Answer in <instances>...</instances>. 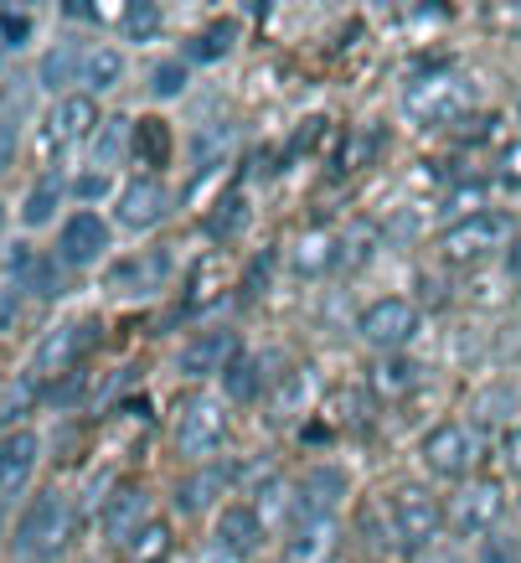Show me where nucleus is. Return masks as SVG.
<instances>
[{
    "label": "nucleus",
    "mask_w": 521,
    "mask_h": 563,
    "mask_svg": "<svg viewBox=\"0 0 521 563\" xmlns=\"http://www.w3.org/2000/svg\"><path fill=\"white\" fill-rule=\"evenodd\" d=\"M73 532H78L73 501L63 492H42L32 507H26V517H21L16 538H11V553H16V563H52L68 553Z\"/></svg>",
    "instance_id": "obj_1"
},
{
    "label": "nucleus",
    "mask_w": 521,
    "mask_h": 563,
    "mask_svg": "<svg viewBox=\"0 0 521 563\" xmlns=\"http://www.w3.org/2000/svg\"><path fill=\"white\" fill-rule=\"evenodd\" d=\"M470 84H465V73L450 68V63H439V68H423L419 78H408L403 88V114L413 124H454L470 114Z\"/></svg>",
    "instance_id": "obj_2"
},
{
    "label": "nucleus",
    "mask_w": 521,
    "mask_h": 563,
    "mask_svg": "<svg viewBox=\"0 0 521 563\" xmlns=\"http://www.w3.org/2000/svg\"><path fill=\"white\" fill-rule=\"evenodd\" d=\"M99 342H103V325L93 321V316H84V321H68V325H57V331H47V336L36 342L26 377L47 388V383H57V377L78 373V362L93 357V352H99Z\"/></svg>",
    "instance_id": "obj_3"
},
{
    "label": "nucleus",
    "mask_w": 521,
    "mask_h": 563,
    "mask_svg": "<svg viewBox=\"0 0 521 563\" xmlns=\"http://www.w3.org/2000/svg\"><path fill=\"white\" fill-rule=\"evenodd\" d=\"M511 233H517V218H511V212L480 207L475 218L450 222V228L439 233V254H444V264H480V258L496 254V249H511Z\"/></svg>",
    "instance_id": "obj_4"
},
{
    "label": "nucleus",
    "mask_w": 521,
    "mask_h": 563,
    "mask_svg": "<svg viewBox=\"0 0 521 563\" xmlns=\"http://www.w3.org/2000/svg\"><path fill=\"white\" fill-rule=\"evenodd\" d=\"M439 528H444V507L423 486H398L387 496V538H392V548L419 553L439 538Z\"/></svg>",
    "instance_id": "obj_5"
},
{
    "label": "nucleus",
    "mask_w": 521,
    "mask_h": 563,
    "mask_svg": "<svg viewBox=\"0 0 521 563\" xmlns=\"http://www.w3.org/2000/svg\"><path fill=\"white\" fill-rule=\"evenodd\" d=\"M88 135H99V103L88 99V93H63V99L47 109V120L36 130V151L57 161V155L78 151Z\"/></svg>",
    "instance_id": "obj_6"
},
{
    "label": "nucleus",
    "mask_w": 521,
    "mask_h": 563,
    "mask_svg": "<svg viewBox=\"0 0 521 563\" xmlns=\"http://www.w3.org/2000/svg\"><path fill=\"white\" fill-rule=\"evenodd\" d=\"M506 512V486L501 481H465L454 501L444 507V528L459 538H490Z\"/></svg>",
    "instance_id": "obj_7"
},
{
    "label": "nucleus",
    "mask_w": 521,
    "mask_h": 563,
    "mask_svg": "<svg viewBox=\"0 0 521 563\" xmlns=\"http://www.w3.org/2000/svg\"><path fill=\"white\" fill-rule=\"evenodd\" d=\"M222 444H228V409L218 398H186L181 419H176V450L186 461H212Z\"/></svg>",
    "instance_id": "obj_8"
},
{
    "label": "nucleus",
    "mask_w": 521,
    "mask_h": 563,
    "mask_svg": "<svg viewBox=\"0 0 521 563\" xmlns=\"http://www.w3.org/2000/svg\"><path fill=\"white\" fill-rule=\"evenodd\" d=\"M356 331H362V342L383 346V352H398V346H408L419 336V306L403 300V295H383V300H372L362 310Z\"/></svg>",
    "instance_id": "obj_9"
},
{
    "label": "nucleus",
    "mask_w": 521,
    "mask_h": 563,
    "mask_svg": "<svg viewBox=\"0 0 521 563\" xmlns=\"http://www.w3.org/2000/svg\"><path fill=\"white\" fill-rule=\"evenodd\" d=\"M480 461V440H475L470 424H454V419H444V424H434L429 434H423V465L434 471V476H470V465Z\"/></svg>",
    "instance_id": "obj_10"
},
{
    "label": "nucleus",
    "mask_w": 521,
    "mask_h": 563,
    "mask_svg": "<svg viewBox=\"0 0 521 563\" xmlns=\"http://www.w3.org/2000/svg\"><path fill=\"white\" fill-rule=\"evenodd\" d=\"M341 553V522L336 517H304L285 538V559L279 563H336Z\"/></svg>",
    "instance_id": "obj_11"
},
{
    "label": "nucleus",
    "mask_w": 521,
    "mask_h": 563,
    "mask_svg": "<svg viewBox=\"0 0 521 563\" xmlns=\"http://www.w3.org/2000/svg\"><path fill=\"white\" fill-rule=\"evenodd\" d=\"M103 249H109V222L99 212H78L57 233V264H68V269H88L93 258H103Z\"/></svg>",
    "instance_id": "obj_12"
},
{
    "label": "nucleus",
    "mask_w": 521,
    "mask_h": 563,
    "mask_svg": "<svg viewBox=\"0 0 521 563\" xmlns=\"http://www.w3.org/2000/svg\"><path fill=\"white\" fill-rule=\"evenodd\" d=\"M145 528H151V492L124 481V486L109 496V507H103V538H109V543H124V548H130Z\"/></svg>",
    "instance_id": "obj_13"
},
{
    "label": "nucleus",
    "mask_w": 521,
    "mask_h": 563,
    "mask_svg": "<svg viewBox=\"0 0 521 563\" xmlns=\"http://www.w3.org/2000/svg\"><path fill=\"white\" fill-rule=\"evenodd\" d=\"M346 471H336V465H315V471H304L300 481H295V512L304 517H336V507L346 501Z\"/></svg>",
    "instance_id": "obj_14"
},
{
    "label": "nucleus",
    "mask_w": 521,
    "mask_h": 563,
    "mask_svg": "<svg viewBox=\"0 0 521 563\" xmlns=\"http://www.w3.org/2000/svg\"><path fill=\"white\" fill-rule=\"evenodd\" d=\"M166 207H170L166 181L160 176H140V181H130V187L119 191V228L145 233V228H155V222L166 218Z\"/></svg>",
    "instance_id": "obj_15"
},
{
    "label": "nucleus",
    "mask_w": 521,
    "mask_h": 563,
    "mask_svg": "<svg viewBox=\"0 0 521 563\" xmlns=\"http://www.w3.org/2000/svg\"><path fill=\"white\" fill-rule=\"evenodd\" d=\"M170 279V249H145V254L119 258L109 269V290L114 295H155Z\"/></svg>",
    "instance_id": "obj_16"
},
{
    "label": "nucleus",
    "mask_w": 521,
    "mask_h": 563,
    "mask_svg": "<svg viewBox=\"0 0 521 563\" xmlns=\"http://www.w3.org/2000/svg\"><path fill=\"white\" fill-rule=\"evenodd\" d=\"M243 352V342H237L233 325H212V331H202L197 342L181 352V373L186 377H207V373H228V362Z\"/></svg>",
    "instance_id": "obj_17"
},
{
    "label": "nucleus",
    "mask_w": 521,
    "mask_h": 563,
    "mask_svg": "<svg viewBox=\"0 0 521 563\" xmlns=\"http://www.w3.org/2000/svg\"><path fill=\"white\" fill-rule=\"evenodd\" d=\"M36 461H42V434H32V429L5 434L0 440V496H16L32 481Z\"/></svg>",
    "instance_id": "obj_18"
},
{
    "label": "nucleus",
    "mask_w": 521,
    "mask_h": 563,
    "mask_svg": "<svg viewBox=\"0 0 521 563\" xmlns=\"http://www.w3.org/2000/svg\"><path fill=\"white\" fill-rule=\"evenodd\" d=\"M377 145H383V124H352V130L341 135V145H336V155H331L325 176H331V181H352L356 172H367L372 166Z\"/></svg>",
    "instance_id": "obj_19"
},
{
    "label": "nucleus",
    "mask_w": 521,
    "mask_h": 563,
    "mask_svg": "<svg viewBox=\"0 0 521 563\" xmlns=\"http://www.w3.org/2000/svg\"><path fill=\"white\" fill-rule=\"evenodd\" d=\"M233 285V269H228V258L212 254V258H197V269H191V279H186V300H181V316L176 321H186L197 306H218L222 290Z\"/></svg>",
    "instance_id": "obj_20"
},
{
    "label": "nucleus",
    "mask_w": 521,
    "mask_h": 563,
    "mask_svg": "<svg viewBox=\"0 0 521 563\" xmlns=\"http://www.w3.org/2000/svg\"><path fill=\"white\" fill-rule=\"evenodd\" d=\"M264 538H269V528L258 522V512H253V501H237V507H228V512L218 517V543L228 548V553H258L264 548Z\"/></svg>",
    "instance_id": "obj_21"
},
{
    "label": "nucleus",
    "mask_w": 521,
    "mask_h": 563,
    "mask_svg": "<svg viewBox=\"0 0 521 563\" xmlns=\"http://www.w3.org/2000/svg\"><path fill=\"white\" fill-rule=\"evenodd\" d=\"M243 465H202V471H191V476L176 486V507H181L186 517H197V512H207L212 501H218V492L222 486H233L228 476H237Z\"/></svg>",
    "instance_id": "obj_22"
},
{
    "label": "nucleus",
    "mask_w": 521,
    "mask_h": 563,
    "mask_svg": "<svg viewBox=\"0 0 521 563\" xmlns=\"http://www.w3.org/2000/svg\"><path fill=\"white\" fill-rule=\"evenodd\" d=\"M336 264H341V233L315 228V233H304L300 249H295V274H304V279H320V274H331Z\"/></svg>",
    "instance_id": "obj_23"
},
{
    "label": "nucleus",
    "mask_w": 521,
    "mask_h": 563,
    "mask_svg": "<svg viewBox=\"0 0 521 563\" xmlns=\"http://www.w3.org/2000/svg\"><path fill=\"white\" fill-rule=\"evenodd\" d=\"M78 78H84L88 99L119 88V78H124V57H119V47H88L84 57H78Z\"/></svg>",
    "instance_id": "obj_24"
},
{
    "label": "nucleus",
    "mask_w": 521,
    "mask_h": 563,
    "mask_svg": "<svg viewBox=\"0 0 521 563\" xmlns=\"http://www.w3.org/2000/svg\"><path fill=\"white\" fill-rule=\"evenodd\" d=\"M248 218H253L248 197H243V187H233V191H222L218 207L207 212V233H212L218 243H228V239H237V233L248 228Z\"/></svg>",
    "instance_id": "obj_25"
},
{
    "label": "nucleus",
    "mask_w": 521,
    "mask_h": 563,
    "mask_svg": "<svg viewBox=\"0 0 521 563\" xmlns=\"http://www.w3.org/2000/svg\"><path fill=\"white\" fill-rule=\"evenodd\" d=\"M237 32H243V26H237L233 16H222V21H212V26H202V32L191 36V47H186V57H191V63H222V57H228V52L237 47Z\"/></svg>",
    "instance_id": "obj_26"
},
{
    "label": "nucleus",
    "mask_w": 521,
    "mask_h": 563,
    "mask_svg": "<svg viewBox=\"0 0 521 563\" xmlns=\"http://www.w3.org/2000/svg\"><path fill=\"white\" fill-rule=\"evenodd\" d=\"M423 367L413 357H383L372 367V393L377 398H408V388H419Z\"/></svg>",
    "instance_id": "obj_27"
},
{
    "label": "nucleus",
    "mask_w": 521,
    "mask_h": 563,
    "mask_svg": "<svg viewBox=\"0 0 521 563\" xmlns=\"http://www.w3.org/2000/svg\"><path fill=\"white\" fill-rule=\"evenodd\" d=\"M264 357H269V352H264ZM264 357L237 352V357L228 362V373H222V388H228V398H237V404H253V398L264 393Z\"/></svg>",
    "instance_id": "obj_28"
},
{
    "label": "nucleus",
    "mask_w": 521,
    "mask_h": 563,
    "mask_svg": "<svg viewBox=\"0 0 521 563\" xmlns=\"http://www.w3.org/2000/svg\"><path fill=\"white\" fill-rule=\"evenodd\" d=\"M151 172H166V161H170V124L166 120H140L135 124V151Z\"/></svg>",
    "instance_id": "obj_29"
},
{
    "label": "nucleus",
    "mask_w": 521,
    "mask_h": 563,
    "mask_svg": "<svg viewBox=\"0 0 521 563\" xmlns=\"http://www.w3.org/2000/svg\"><path fill=\"white\" fill-rule=\"evenodd\" d=\"M289 507H295V486H289L285 476H269L264 486H258V496H253V512H258V522H264L269 532L285 522Z\"/></svg>",
    "instance_id": "obj_30"
},
{
    "label": "nucleus",
    "mask_w": 521,
    "mask_h": 563,
    "mask_svg": "<svg viewBox=\"0 0 521 563\" xmlns=\"http://www.w3.org/2000/svg\"><path fill=\"white\" fill-rule=\"evenodd\" d=\"M160 26H166V11L151 5V0H130L119 11V32L130 36V42H151V36H160Z\"/></svg>",
    "instance_id": "obj_31"
},
{
    "label": "nucleus",
    "mask_w": 521,
    "mask_h": 563,
    "mask_svg": "<svg viewBox=\"0 0 521 563\" xmlns=\"http://www.w3.org/2000/svg\"><path fill=\"white\" fill-rule=\"evenodd\" d=\"M57 202H63V181H57V176H42V181H32V191H26V207H21L26 228H42V222H52Z\"/></svg>",
    "instance_id": "obj_32"
},
{
    "label": "nucleus",
    "mask_w": 521,
    "mask_h": 563,
    "mask_svg": "<svg viewBox=\"0 0 521 563\" xmlns=\"http://www.w3.org/2000/svg\"><path fill=\"white\" fill-rule=\"evenodd\" d=\"M130 151H135V124H124V120L99 124V140H93V155H99V166H114V161H124Z\"/></svg>",
    "instance_id": "obj_33"
},
{
    "label": "nucleus",
    "mask_w": 521,
    "mask_h": 563,
    "mask_svg": "<svg viewBox=\"0 0 521 563\" xmlns=\"http://www.w3.org/2000/svg\"><path fill=\"white\" fill-rule=\"evenodd\" d=\"M16 264H21V274H26V290H36L42 300L63 295V279H57V258H32L26 249H21Z\"/></svg>",
    "instance_id": "obj_34"
},
{
    "label": "nucleus",
    "mask_w": 521,
    "mask_h": 563,
    "mask_svg": "<svg viewBox=\"0 0 521 563\" xmlns=\"http://www.w3.org/2000/svg\"><path fill=\"white\" fill-rule=\"evenodd\" d=\"M166 553H170V528L166 522H151V528L130 543V563H166Z\"/></svg>",
    "instance_id": "obj_35"
},
{
    "label": "nucleus",
    "mask_w": 521,
    "mask_h": 563,
    "mask_svg": "<svg viewBox=\"0 0 521 563\" xmlns=\"http://www.w3.org/2000/svg\"><path fill=\"white\" fill-rule=\"evenodd\" d=\"M32 26H36V16L26 5H0V42H5V47H26V42H32Z\"/></svg>",
    "instance_id": "obj_36"
},
{
    "label": "nucleus",
    "mask_w": 521,
    "mask_h": 563,
    "mask_svg": "<svg viewBox=\"0 0 521 563\" xmlns=\"http://www.w3.org/2000/svg\"><path fill=\"white\" fill-rule=\"evenodd\" d=\"M496 187L506 191H521V140H506L501 151H496Z\"/></svg>",
    "instance_id": "obj_37"
},
{
    "label": "nucleus",
    "mask_w": 521,
    "mask_h": 563,
    "mask_svg": "<svg viewBox=\"0 0 521 563\" xmlns=\"http://www.w3.org/2000/svg\"><path fill=\"white\" fill-rule=\"evenodd\" d=\"M21 295H26V279H21V274H0V331H11V325H16Z\"/></svg>",
    "instance_id": "obj_38"
},
{
    "label": "nucleus",
    "mask_w": 521,
    "mask_h": 563,
    "mask_svg": "<svg viewBox=\"0 0 521 563\" xmlns=\"http://www.w3.org/2000/svg\"><path fill=\"white\" fill-rule=\"evenodd\" d=\"M331 135V124L320 120V114H310V120L300 124V130H295V140H289V151H285V161H300V155H310L320 145V140Z\"/></svg>",
    "instance_id": "obj_39"
},
{
    "label": "nucleus",
    "mask_w": 521,
    "mask_h": 563,
    "mask_svg": "<svg viewBox=\"0 0 521 563\" xmlns=\"http://www.w3.org/2000/svg\"><path fill=\"white\" fill-rule=\"evenodd\" d=\"M186 88V68L181 63H160V68L151 73V93H160V99H176Z\"/></svg>",
    "instance_id": "obj_40"
},
{
    "label": "nucleus",
    "mask_w": 521,
    "mask_h": 563,
    "mask_svg": "<svg viewBox=\"0 0 521 563\" xmlns=\"http://www.w3.org/2000/svg\"><path fill=\"white\" fill-rule=\"evenodd\" d=\"M274 249H264V254L248 264V279H243V300H253V295H264V285H269V269H274Z\"/></svg>",
    "instance_id": "obj_41"
},
{
    "label": "nucleus",
    "mask_w": 521,
    "mask_h": 563,
    "mask_svg": "<svg viewBox=\"0 0 521 563\" xmlns=\"http://www.w3.org/2000/svg\"><path fill=\"white\" fill-rule=\"evenodd\" d=\"M68 63H73V52L68 47H57V52H47V63H42V84H47V88H63V84H68Z\"/></svg>",
    "instance_id": "obj_42"
},
{
    "label": "nucleus",
    "mask_w": 521,
    "mask_h": 563,
    "mask_svg": "<svg viewBox=\"0 0 521 563\" xmlns=\"http://www.w3.org/2000/svg\"><path fill=\"white\" fill-rule=\"evenodd\" d=\"M480 563H517V543L501 538V532H490L486 548H480Z\"/></svg>",
    "instance_id": "obj_43"
},
{
    "label": "nucleus",
    "mask_w": 521,
    "mask_h": 563,
    "mask_svg": "<svg viewBox=\"0 0 521 563\" xmlns=\"http://www.w3.org/2000/svg\"><path fill=\"white\" fill-rule=\"evenodd\" d=\"M78 393H84V373H68L57 383H47V404H73Z\"/></svg>",
    "instance_id": "obj_44"
},
{
    "label": "nucleus",
    "mask_w": 521,
    "mask_h": 563,
    "mask_svg": "<svg viewBox=\"0 0 521 563\" xmlns=\"http://www.w3.org/2000/svg\"><path fill=\"white\" fill-rule=\"evenodd\" d=\"M11 151H16V120L5 114V120H0V172L11 166Z\"/></svg>",
    "instance_id": "obj_45"
},
{
    "label": "nucleus",
    "mask_w": 521,
    "mask_h": 563,
    "mask_svg": "<svg viewBox=\"0 0 521 563\" xmlns=\"http://www.w3.org/2000/svg\"><path fill=\"white\" fill-rule=\"evenodd\" d=\"M103 191H109L103 176H78V181H73V197H84V202H93V197H103Z\"/></svg>",
    "instance_id": "obj_46"
},
{
    "label": "nucleus",
    "mask_w": 521,
    "mask_h": 563,
    "mask_svg": "<svg viewBox=\"0 0 521 563\" xmlns=\"http://www.w3.org/2000/svg\"><path fill=\"white\" fill-rule=\"evenodd\" d=\"M295 383H300V388H310V383H315V373H304V367H300V373H295ZM279 404H285V409H300L304 398L289 388V393H279Z\"/></svg>",
    "instance_id": "obj_47"
},
{
    "label": "nucleus",
    "mask_w": 521,
    "mask_h": 563,
    "mask_svg": "<svg viewBox=\"0 0 521 563\" xmlns=\"http://www.w3.org/2000/svg\"><path fill=\"white\" fill-rule=\"evenodd\" d=\"M63 16L68 21H99V5H88V0H68V5H63Z\"/></svg>",
    "instance_id": "obj_48"
},
{
    "label": "nucleus",
    "mask_w": 521,
    "mask_h": 563,
    "mask_svg": "<svg viewBox=\"0 0 521 563\" xmlns=\"http://www.w3.org/2000/svg\"><path fill=\"white\" fill-rule=\"evenodd\" d=\"M506 465H511V471L521 476V424L511 429V434H506Z\"/></svg>",
    "instance_id": "obj_49"
},
{
    "label": "nucleus",
    "mask_w": 521,
    "mask_h": 563,
    "mask_svg": "<svg viewBox=\"0 0 521 563\" xmlns=\"http://www.w3.org/2000/svg\"><path fill=\"white\" fill-rule=\"evenodd\" d=\"M506 274L521 285V239H511V249H506Z\"/></svg>",
    "instance_id": "obj_50"
},
{
    "label": "nucleus",
    "mask_w": 521,
    "mask_h": 563,
    "mask_svg": "<svg viewBox=\"0 0 521 563\" xmlns=\"http://www.w3.org/2000/svg\"><path fill=\"white\" fill-rule=\"evenodd\" d=\"M0 228H5V207H0Z\"/></svg>",
    "instance_id": "obj_51"
}]
</instances>
